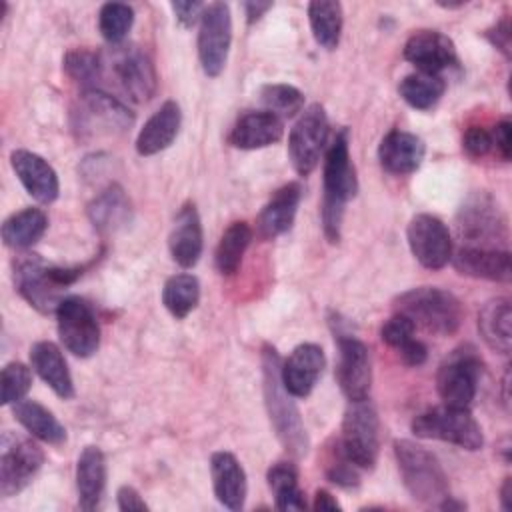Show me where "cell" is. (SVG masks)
Instances as JSON below:
<instances>
[{"label":"cell","instance_id":"cell-1","mask_svg":"<svg viewBox=\"0 0 512 512\" xmlns=\"http://www.w3.org/2000/svg\"><path fill=\"white\" fill-rule=\"evenodd\" d=\"M358 192L356 168L350 160L348 150V130L342 128L326 150L324 176H322V230L328 242L336 244L340 240V228L344 220V210L348 200Z\"/></svg>","mask_w":512,"mask_h":512},{"label":"cell","instance_id":"cell-2","mask_svg":"<svg viewBox=\"0 0 512 512\" xmlns=\"http://www.w3.org/2000/svg\"><path fill=\"white\" fill-rule=\"evenodd\" d=\"M262 388H264V404L268 410L270 424L284 446V450L294 456L302 458L306 456L310 448V440L304 428V422L300 418V412L294 404V396L284 388L282 376H280V356L276 348L264 346L262 348Z\"/></svg>","mask_w":512,"mask_h":512},{"label":"cell","instance_id":"cell-3","mask_svg":"<svg viewBox=\"0 0 512 512\" xmlns=\"http://www.w3.org/2000/svg\"><path fill=\"white\" fill-rule=\"evenodd\" d=\"M394 458L410 496L428 506H440L450 496L448 476L438 458L412 440H394Z\"/></svg>","mask_w":512,"mask_h":512},{"label":"cell","instance_id":"cell-4","mask_svg":"<svg viewBox=\"0 0 512 512\" xmlns=\"http://www.w3.org/2000/svg\"><path fill=\"white\" fill-rule=\"evenodd\" d=\"M394 310L410 318L414 326H422L438 336L454 334L464 320L460 300L436 286H418L402 292L394 300Z\"/></svg>","mask_w":512,"mask_h":512},{"label":"cell","instance_id":"cell-5","mask_svg":"<svg viewBox=\"0 0 512 512\" xmlns=\"http://www.w3.org/2000/svg\"><path fill=\"white\" fill-rule=\"evenodd\" d=\"M336 446L358 470H372L376 466L380 450V420L370 398L348 402Z\"/></svg>","mask_w":512,"mask_h":512},{"label":"cell","instance_id":"cell-6","mask_svg":"<svg viewBox=\"0 0 512 512\" xmlns=\"http://www.w3.org/2000/svg\"><path fill=\"white\" fill-rule=\"evenodd\" d=\"M132 122L134 116L128 106L98 88L82 90L78 104L72 110V128L82 140L122 134Z\"/></svg>","mask_w":512,"mask_h":512},{"label":"cell","instance_id":"cell-7","mask_svg":"<svg viewBox=\"0 0 512 512\" xmlns=\"http://www.w3.org/2000/svg\"><path fill=\"white\" fill-rule=\"evenodd\" d=\"M410 428L418 438L450 442L470 452L480 450L484 446L482 428L468 408H454L444 404L426 410L412 420Z\"/></svg>","mask_w":512,"mask_h":512},{"label":"cell","instance_id":"cell-8","mask_svg":"<svg viewBox=\"0 0 512 512\" xmlns=\"http://www.w3.org/2000/svg\"><path fill=\"white\" fill-rule=\"evenodd\" d=\"M456 230L464 246L476 248H500L508 238L506 218L498 206V202L488 192H474L462 204L456 216Z\"/></svg>","mask_w":512,"mask_h":512},{"label":"cell","instance_id":"cell-9","mask_svg":"<svg viewBox=\"0 0 512 512\" xmlns=\"http://www.w3.org/2000/svg\"><path fill=\"white\" fill-rule=\"evenodd\" d=\"M60 342L78 358H90L100 346V324L92 306L80 296H64L56 308Z\"/></svg>","mask_w":512,"mask_h":512},{"label":"cell","instance_id":"cell-10","mask_svg":"<svg viewBox=\"0 0 512 512\" xmlns=\"http://www.w3.org/2000/svg\"><path fill=\"white\" fill-rule=\"evenodd\" d=\"M328 138V116L322 104L314 102L300 112L288 136V158L300 176H308L318 166Z\"/></svg>","mask_w":512,"mask_h":512},{"label":"cell","instance_id":"cell-11","mask_svg":"<svg viewBox=\"0 0 512 512\" xmlns=\"http://www.w3.org/2000/svg\"><path fill=\"white\" fill-rule=\"evenodd\" d=\"M232 44V16L230 6L212 2L204 8L198 28V58L206 76L222 74Z\"/></svg>","mask_w":512,"mask_h":512},{"label":"cell","instance_id":"cell-12","mask_svg":"<svg viewBox=\"0 0 512 512\" xmlns=\"http://www.w3.org/2000/svg\"><path fill=\"white\" fill-rule=\"evenodd\" d=\"M14 286L18 294L40 314L56 312L64 298V286H60L38 254H22L12 264Z\"/></svg>","mask_w":512,"mask_h":512},{"label":"cell","instance_id":"cell-13","mask_svg":"<svg viewBox=\"0 0 512 512\" xmlns=\"http://www.w3.org/2000/svg\"><path fill=\"white\" fill-rule=\"evenodd\" d=\"M42 464L44 452L36 442L4 434L0 454V494L10 498L22 492L40 472Z\"/></svg>","mask_w":512,"mask_h":512},{"label":"cell","instance_id":"cell-14","mask_svg":"<svg viewBox=\"0 0 512 512\" xmlns=\"http://www.w3.org/2000/svg\"><path fill=\"white\" fill-rule=\"evenodd\" d=\"M482 362L474 350L460 348L440 364L436 374V390L446 406L468 408L476 396Z\"/></svg>","mask_w":512,"mask_h":512},{"label":"cell","instance_id":"cell-15","mask_svg":"<svg viewBox=\"0 0 512 512\" xmlns=\"http://www.w3.org/2000/svg\"><path fill=\"white\" fill-rule=\"evenodd\" d=\"M412 256L428 270L444 268L452 258V236L448 226L432 214H416L406 228Z\"/></svg>","mask_w":512,"mask_h":512},{"label":"cell","instance_id":"cell-16","mask_svg":"<svg viewBox=\"0 0 512 512\" xmlns=\"http://www.w3.org/2000/svg\"><path fill=\"white\" fill-rule=\"evenodd\" d=\"M338 362H336V382L342 394L350 400L368 398L372 386V364L368 346L350 334H338Z\"/></svg>","mask_w":512,"mask_h":512},{"label":"cell","instance_id":"cell-17","mask_svg":"<svg viewBox=\"0 0 512 512\" xmlns=\"http://www.w3.org/2000/svg\"><path fill=\"white\" fill-rule=\"evenodd\" d=\"M404 58L424 74L442 76L444 70L458 64L454 42L438 30H418L404 44Z\"/></svg>","mask_w":512,"mask_h":512},{"label":"cell","instance_id":"cell-18","mask_svg":"<svg viewBox=\"0 0 512 512\" xmlns=\"http://www.w3.org/2000/svg\"><path fill=\"white\" fill-rule=\"evenodd\" d=\"M112 70H114V76H116L120 88L132 102L142 104L154 96L158 76H156V68L146 52H142L138 48L120 52L114 58Z\"/></svg>","mask_w":512,"mask_h":512},{"label":"cell","instance_id":"cell-19","mask_svg":"<svg viewBox=\"0 0 512 512\" xmlns=\"http://www.w3.org/2000/svg\"><path fill=\"white\" fill-rule=\"evenodd\" d=\"M324 366L326 356L318 344H298L280 366L282 384L294 398H306L316 386Z\"/></svg>","mask_w":512,"mask_h":512},{"label":"cell","instance_id":"cell-20","mask_svg":"<svg viewBox=\"0 0 512 512\" xmlns=\"http://www.w3.org/2000/svg\"><path fill=\"white\" fill-rule=\"evenodd\" d=\"M10 164L24 190L38 202L50 204L58 198L60 182L56 170L40 154L30 150H14Z\"/></svg>","mask_w":512,"mask_h":512},{"label":"cell","instance_id":"cell-21","mask_svg":"<svg viewBox=\"0 0 512 512\" xmlns=\"http://www.w3.org/2000/svg\"><path fill=\"white\" fill-rule=\"evenodd\" d=\"M426 154L424 140L412 132L394 128L378 146V160L384 172L394 176H406L420 168Z\"/></svg>","mask_w":512,"mask_h":512},{"label":"cell","instance_id":"cell-22","mask_svg":"<svg viewBox=\"0 0 512 512\" xmlns=\"http://www.w3.org/2000/svg\"><path fill=\"white\" fill-rule=\"evenodd\" d=\"M284 134V122L268 110L244 112L228 134V144L240 150H258L276 144Z\"/></svg>","mask_w":512,"mask_h":512},{"label":"cell","instance_id":"cell-23","mask_svg":"<svg viewBox=\"0 0 512 512\" xmlns=\"http://www.w3.org/2000/svg\"><path fill=\"white\" fill-rule=\"evenodd\" d=\"M172 260L182 268H192L198 264L204 246L202 222L196 206L192 202L182 204L174 218V226L168 238Z\"/></svg>","mask_w":512,"mask_h":512},{"label":"cell","instance_id":"cell-24","mask_svg":"<svg viewBox=\"0 0 512 512\" xmlns=\"http://www.w3.org/2000/svg\"><path fill=\"white\" fill-rule=\"evenodd\" d=\"M210 476L216 500L228 510H242L246 500V472L232 452L218 450L210 456Z\"/></svg>","mask_w":512,"mask_h":512},{"label":"cell","instance_id":"cell-25","mask_svg":"<svg viewBox=\"0 0 512 512\" xmlns=\"http://www.w3.org/2000/svg\"><path fill=\"white\" fill-rule=\"evenodd\" d=\"M454 268L470 278L492 280V282H510L512 266H510V252L498 248H476V246H462L452 254Z\"/></svg>","mask_w":512,"mask_h":512},{"label":"cell","instance_id":"cell-26","mask_svg":"<svg viewBox=\"0 0 512 512\" xmlns=\"http://www.w3.org/2000/svg\"><path fill=\"white\" fill-rule=\"evenodd\" d=\"M300 196L302 188L298 182H288L278 188L256 218V234L262 240H274L280 234L288 232L294 224Z\"/></svg>","mask_w":512,"mask_h":512},{"label":"cell","instance_id":"cell-27","mask_svg":"<svg viewBox=\"0 0 512 512\" xmlns=\"http://www.w3.org/2000/svg\"><path fill=\"white\" fill-rule=\"evenodd\" d=\"M182 124V112L178 102L166 100L140 128L136 136V152L140 156H152L166 150L178 136Z\"/></svg>","mask_w":512,"mask_h":512},{"label":"cell","instance_id":"cell-28","mask_svg":"<svg viewBox=\"0 0 512 512\" xmlns=\"http://www.w3.org/2000/svg\"><path fill=\"white\" fill-rule=\"evenodd\" d=\"M88 218L100 234H114L128 226L132 220V204L124 188L118 184H108L100 194H96L88 208Z\"/></svg>","mask_w":512,"mask_h":512},{"label":"cell","instance_id":"cell-29","mask_svg":"<svg viewBox=\"0 0 512 512\" xmlns=\"http://www.w3.org/2000/svg\"><path fill=\"white\" fill-rule=\"evenodd\" d=\"M30 364L34 372L44 380L50 390L62 398H74V382L68 370V364L60 352V348L50 340H40L30 348Z\"/></svg>","mask_w":512,"mask_h":512},{"label":"cell","instance_id":"cell-30","mask_svg":"<svg viewBox=\"0 0 512 512\" xmlns=\"http://www.w3.org/2000/svg\"><path fill=\"white\" fill-rule=\"evenodd\" d=\"M106 488V458L98 446H86L76 462V490L82 510L100 508Z\"/></svg>","mask_w":512,"mask_h":512},{"label":"cell","instance_id":"cell-31","mask_svg":"<svg viewBox=\"0 0 512 512\" xmlns=\"http://www.w3.org/2000/svg\"><path fill=\"white\" fill-rule=\"evenodd\" d=\"M512 308L508 298H492L478 312V332L486 346L500 354L512 348Z\"/></svg>","mask_w":512,"mask_h":512},{"label":"cell","instance_id":"cell-32","mask_svg":"<svg viewBox=\"0 0 512 512\" xmlns=\"http://www.w3.org/2000/svg\"><path fill=\"white\" fill-rule=\"evenodd\" d=\"M14 418L20 422V426L34 436L40 442L58 446L66 440V428L58 422V418L38 404L36 400H20L12 408Z\"/></svg>","mask_w":512,"mask_h":512},{"label":"cell","instance_id":"cell-33","mask_svg":"<svg viewBox=\"0 0 512 512\" xmlns=\"http://www.w3.org/2000/svg\"><path fill=\"white\" fill-rule=\"evenodd\" d=\"M48 228V216L40 208H24L2 222V240L8 248L24 250L36 244Z\"/></svg>","mask_w":512,"mask_h":512},{"label":"cell","instance_id":"cell-34","mask_svg":"<svg viewBox=\"0 0 512 512\" xmlns=\"http://www.w3.org/2000/svg\"><path fill=\"white\" fill-rule=\"evenodd\" d=\"M268 486L274 494V506L282 512L292 510H306V498L304 492L298 486V470L292 462H276L268 468L266 474Z\"/></svg>","mask_w":512,"mask_h":512},{"label":"cell","instance_id":"cell-35","mask_svg":"<svg viewBox=\"0 0 512 512\" xmlns=\"http://www.w3.org/2000/svg\"><path fill=\"white\" fill-rule=\"evenodd\" d=\"M342 4L334 0H314L308 4L310 30L318 46L324 50H334L342 34Z\"/></svg>","mask_w":512,"mask_h":512},{"label":"cell","instance_id":"cell-36","mask_svg":"<svg viewBox=\"0 0 512 512\" xmlns=\"http://www.w3.org/2000/svg\"><path fill=\"white\" fill-rule=\"evenodd\" d=\"M252 242V228L244 222H232L220 236V242L214 252V264L216 270L222 276H232L238 272L244 252Z\"/></svg>","mask_w":512,"mask_h":512},{"label":"cell","instance_id":"cell-37","mask_svg":"<svg viewBox=\"0 0 512 512\" xmlns=\"http://www.w3.org/2000/svg\"><path fill=\"white\" fill-rule=\"evenodd\" d=\"M444 92H446V80L438 74L414 72L404 76L398 84L400 98L416 110L434 108L444 96Z\"/></svg>","mask_w":512,"mask_h":512},{"label":"cell","instance_id":"cell-38","mask_svg":"<svg viewBox=\"0 0 512 512\" xmlns=\"http://www.w3.org/2000/svg\"><path fill=\"white\" fill-rule=\"evenodd\" d=\"M200 300V282L194 274L180 272L170 276L162 286V304L176 318H186Z\"/></svg>","mask_w":512,"mask_h":512},{"label":"cell","instance_id":"cell-39","mask_svg":"<svg viewBox=\"0 0 512 512\" xmlns=\"http://www.w3.org/2000/svg\"><path fill=\"white\" fill-rule=\"evenodd\" d=\"M134 24V10L124 2H106L98 12V28L106 42L118 44Z\"/></svg>","mask_w":512,"mask_h":512},{"label":"cell","instance_id":"cell-40","mask_svg":"<svg viewBox=\"0 0 512 512\" xmlns=\"http://www.w3.org/2000/svg\"><path fill=\"white\" fill-rule=\"evenodd\" d=\"M260 100L268 112L278 118H292L304 110V94L290 84H266L260 90Z\"/></svg>","mask_w":512,"mask_h":512},{"label":"cell","instance_id":"cell-41","mask_svg":"<svg viewBox=\"0 0 512 512\" xmlns=\"http://www.w3.org/2000/svg\"><path fill=\"white\" fill-rule=\"evenodd\" d=\"M64 70L84 90H92L102 78V60L92 50H84V48L70 50L64 56Z\"/></svg>","mask_w":512,"mask_h":512},{"label":"cell","instance_id":"cell-42","mask_svg":"<svg viewBox=\"0 0 512 512\" xmlns=\"http://www.w3.org/2000/svg\"><path fill=\"white\" fill-rule=\"evenodd\" d=\"M32 386V372L22 362H8L0 374V402L4 406L24 400Z\"/></svg>","mask_w":512,"mask_h":512},{"label":"cell","instance_id":"cell-43","mask_svg":"<svg viewBox=\"0 0 512 512\" xmlns=\"http://www.w3.org/2000/svg\"><path fill=\"white\" fill-rule=\"evenodd\" d=\"M326 478L332 484L340 486V488H356L360 484L358 468L342 456L336 442L330 450V458H328V464H326Z\"/></svg>","mask_w":512,"mask_h":512},{"label":"cell","instance_id":"cell-44","mask_svg":"<svg viewBox=\"0 0 512 512\" xmlns=\"http://www.w3.org/2000/svg\"><path fill=\"white\" fill-rule=\"evenodd\" d=\"M414 322L410 318H406L404 314H394L392 318H388L382 328H380V338L384 344H388L390 348H400L404 342H408L414 336Z\"/></svg>","mask_w":512,"mask_h":512},{"label":"cell","instance_id":"cell-45","mask_svg":"<svg viewBox=\"0 0 512 512\" xmlns=\"http://www.w3.org/2000/svg\"><path fill=\"white\" fill-rule=\"evenodd\" d=\"M462 148L470 158H482L494 148L492 134L484 126H470L462 136Z\"/></svg>","mask_w":512,"mask_h":512},{"label":"cell","instance_id":"cell-46","mask_svg":"<svg viewBox=\"0 0 512 512\" xmlns=\"http://www.w3.org/2000/svg\"><path fill=\"white\" fill-rule=\"evenodd\" d=\"M170 8L174 10V16H176V22L184 28H192L196 22H200V16L206 8V4L202 2H182V0H176V2H170Z\"/></svg>","mask_w":512,"mask_h":512},{"label":"cell","instance_id":"cell-47","mask_svg":"<svg viewBox=\"0 0 512 512\" xmlns=\"http://www.w3.org/2000/svg\"><path fill=\"white\" fill-rule=\"evenodd\" d=\"M400 360L406 364V366H422L428 358V348L426 344H422L420 340H414L410 338L408 342H404L400 348H396Z\"/></svg>","mask_w":512,"mask_h":512},{"label":"cell","instance_id":"cell-48","mask_svg":"<svg viewBox=\"0 0 512 512\" xmlns=\"http://www.w3.org/2000/svg\"><path fill=\"white\" fill-rule=\"evenodd\" d=\"M486 38L490 40V44L494 48H498L506 58H510V40H512V32H510V20L504 18L498 24H494L492 28L486 30Z\"/></svg>","mask_w":512,"mask_h":512},{"label":"cell","instance_id":"cell-49","mask_svg":"<svg viewBox=\"0 0 512 512\" xmlns=\"http://www.w3.org/2000/svg\"><path fill=\"white\" fill-rule=\"evenodd\" d=\"M510 130H512L510 120H500V122H496L494 130L490 132L492 134V146L496 148V152L500 154L502 160H510V154H512Z\"/></svg>","mask_w":512,"mask_h":512},{"label":"cell","instance_id":"cell-50","mask_svg":"<svg viewBox=\"0 0 512 512\" xmlns=\"http://www.w3.org/2000/svg\"><path fill=\"white\" fill-rule=\"evenodd\" d=\"M116 500H118V508L124 510V512L148 510V504L142 500L138 490L132 488V486H120L118 492H116Z\"/></svg>","mask_w":512,"mask_h":512},{"label":"cell","instance_id":"cell-51","mask_svg":"<svg viewBox=\"0 0 512 512\" xmlns=\"http://www.w3.org/2000/svg\"><path fill=\"white\" fill-rule=\"evenodd\" d=\"M314 510L318 512H334V510H342V506L338 504V500L328 492V490H318L314 496Z\"/></svg>","mask_w":512,"mask_h":512},{"label":"cell","instance_id":"cell-52","mask_svg":"<svg viewBox=\"0 0 512 512\" xmlns=\"http://www.w3.org/2000/svg\"><path fill=\"white\" fill-rule=\"evenodd\" d=\"M272 8V2H244V14H246V22L254 24L258 22L268 10Z\"/></svg>","mask_w":512,"mask_h":512},{"label":"cell","instance_id":"cell-53","mask_svg":"<svg viewBox=\"0 0 512 512\" xmlns=\"http://www.w3.org/2000/svg\"><path fill=\"white\" fill-rule=\"evenodd\" d=\"M500 504L506 512L512 510V478H506L500 488Z\"/></svg>","mask_w":512,"mask_h":512},{"label":"cell","instance_id":"cell-54","mask_svg":"<svg viewBox=\"0 0 512 512\" xmlns=\"http://www.w3.org/2000/svg\"><path fill=\"white\" fill-rule=\"evenodd\" d=\"M466 2L464 0H460V2H438V6H442V8H448V10H452V8H462Z\"/></svg>","mask_w":512,"mask_h":512}]
</instances>
